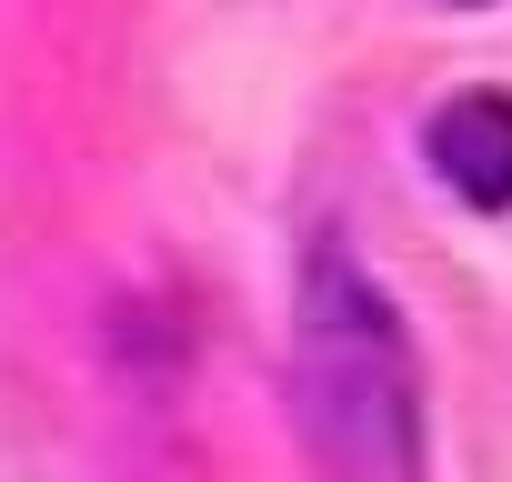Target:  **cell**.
<instances>
[{
	"instance_id": "6da1fadb",
	"label": "cell",
	"mask_w": 512,
	"mask_h": 482,
	"mask_svg": "<svg viewBox=\"0 0 512 482\" xmlns=\"http://www.w3.org/2000/svg\"><path fill=\"white\" fill-rule=\"evenodd\" d=\"M292 402L322 482H422V362L392 292L342 252L312 241L292 302Z\"/></svg>"
},
{
	"instance_id": "7a4b0ae2",
	"label": "cell",
	"mask_w": 512,
	"mask_h": 482,
	"mask_svg": "<svg viewBox=\"0 0 512 482\" xmlns=\"http://www.w3.org/2000/svg\"><path fill=\"white\" fill-rule=\"evenodd\" d=\"M432 171L472 201V211H512V101L502 91H462L432 111Z\"/></svg>"
}]
</instances>
